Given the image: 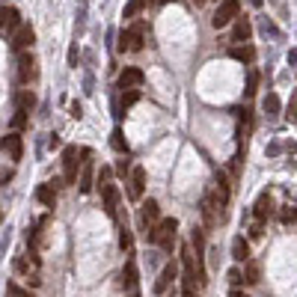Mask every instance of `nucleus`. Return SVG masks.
I'll list each match as a JSON object with an SVG mask.
<instances>
[{
    "label": "nucleus",
    "instance_id": "1",
    "mask_svg": "<svg viewBox=\"0 0 297 297\" xmlns=\"http://www.w3.org/2000/svg\"><path fill=\"white\" fill-rule=\"evenodd\" d=\"M175 229H178L175 217H164L158 226H152V229L146 232V241H149V244H158V247H161V250H166V253H172V244H175Z\"/></svg>",
    "mask_w": 297,
    "mask_h": 297
},
{
    "label": "nucleus",
    "instance_id": "2",
    "mask_svg": "<svg viewBox=\"0 0 297 297\" xmlns=\"http://www.w3.org/2000/svg\"><path fill=\"white\" fill-rule=\"evenodd\" d=\"M146 21H137L131 30H122L119 33V51H143V39H146Z\"/></svg>",
    "mask_w": 297,
    "mask_h": 297
},
{
    "label": "nucleus",
    "instance_id": "3",
    "mask_svg": "<svg viewBox=\"0 0 297 297\" xmlns=\"http://www.w3.org/2000/svg\"><path fill=\"white\" fill-rule=\"evenodd\" d=\"M238 15H241V3H238V0H220V6H217L211 24H214L217 30H223V27H229Z\"/></svg>",
    "mask_w": 297,
    "mask_h": 297
},
{
    "label": "nucleus",
    "instance_id": "4",
    "mask_svg": "<svg viewBox=\"0 0 297 297\" xmlns=\"http://www.w3.org/2000/svg\"><path fill=\"white\" fill-rule=\"evenodd\" d=\"M199 211H202V220H205L208 229H217V226H220V220H223V205L217 202V196H202Z\"/></svg>",
    "mask_w": 297,
    "mask_h": 297
},
{
    "label": "nucleus",
    "instance_id": "5",
    "mask_svg": "<svg viewBox=\"0 0 297 297\" xmlns=\"http://www.w3.org/2000/svg\"><path fill=\"white\" fill-rule=\"evenodd\" d=\"M80 155H83V152H80L77 146H66V149H63V181H66V184H74V181H77V166H80L77 158H80Z\"/></svg>",
    "mask_w": 297,
    "mask_h": 297
},
{
    "label": "nucleus",
    "instance_id": "6",
    "mask_svg": "<svg viewBox=\"0 0 297 297\" xmlns=\"http://www.w3.org/2000/svg\"><path fill=\"white\" fill-rule=\"evenodd\" d=\"M158 223H161V208H158L155 199H146V202L140 205V226L149 232L152 226H158Z\"/></svg>",
    "mask_w": 297,
    "mask_h": 297
},
{
    "label": "nucleus",
    "instance_id": "7",
    "mask_svg": "<svg viewBox=\"0 0 297 297\" xmlns=\"http://www.w3.org/2000/svg\"><path fill=\"white\" fill-rule=\"evenodd\" d=\"M33 77H36V60H33V54L18 51V80H21V83H30Z\"/></svg>",
    "mask_w": 297,
    "mask_h": 297
},
{
    "label": "nucleus",
    "instance_id": "8",
    "mask_svg": "<svg viewBox=\"0 0 297 297\" xmlns=\"http://www.w3.org/2000/svg\"><path fill=\"white\" fill-rule=\"evenodd\" d=\"M33 39H36V33H33V27L30 24H21L15 33H12V51H27L30 45H33Z\"/></svg>",
    "mask_w": 297,
    "mask_h": 297
},
{
    "label": "nucleus",
    "instance_id": "9",
    "mask_svg": "<svg viewBox=\"0 0 297 297\" xmlns=\"http://www.w3.org/2000/svg\"><path fill=\"white\" fill-rule=\"evenodd\" d=\"M143 80H146V74L134 66H128L119 74V86H122V89H137V86H143Z\"/></svg>",
    "mask_w": 297,
    "mask_h": 297
},
{
    "label": "nucleus",
    "instance_id": "10",
    "mask_svg": "<svg viewBox=\"0 0 297 297\" xmlns=\"http://www.w3.org/2000/svg\"><path fill=\"white\" fill-rule=\"evenodd\" d=\"M101 196H104V211H107L110 217H116V202H119V187H116V184H110V181H104V184H101Z\"/></svg>",
    "mask_w": 297,
    "mask_h": 297
},
{
    "label": "nucleus",
    "instance_id": "11",
    "mask_svg": "<svg viewBox=\"0 0 297 297\" xmlns=\"http://www.w3.org/2000/svg\"><path fill=\"white\" fill-rule=\"evenodd\" d=\"M146 190V169L143 166H134L131 169V187H128V196L131 199H140Z\"/></svg>",
    "mask_w": 297,
    "mask_h": 297
},
{
    "label": "nucleus",
    "instance_id": "12",
    "mask_svg": "<svg viewBox=\"0 0 297 297\" xmlns=\"http://www.w3.org/2000/svg\"><path fill=\"white\" fill-rule=\"evenodd\" d=\"M18 27H21V12L15 6L3 3V33H15Z\"/></svg>",
    "mask_w": 297,
    "mask_h": 297
},
{
    "label": "nucleus",
    "instance_id": "13",
    "mask_svg": "<svg viewBox=\"0 0 297 297\" xmlns=\"http://www.w3.org/2000/svg\"><path fill=\"white\" fill-rule=\"evenodd\" d=\"M270 214H273V199H270V193H262V196L256 199V205H253V217L264 223Z\"/></svg>",
    "mask_w": 297,
    "mask_h": 297
},
{
    "label": "nucleus",
    "instance_id": "14",
    "mask_svg": "<svg viewBox=\"0 0 297 297\" xmlns=\"http://www.w3.org/2000/svg\"><path fill=\"white\" fill-rule=\"evenodd\" d=\"M3 152H9V158L12 161H21V152H24V146H21V137L12 131L3 137Z\"/></svg>",
    "mask_w": 297,
    "mask_h": 297
},
{
    "label": "nucleus",
    "instance_id": "15",
    "mask_svg": "<svg viewBox=\"0 0 297 297\" xmlns=\"http://www.w3.org/2000/svg\"><path fill=\"white\" fill-rule=\"evenodd\" d=\"M175 273H178L175 262H169V264L164 267V270H161V276H158V282H155V291H158V294H164L166 288H169V282L175 279Z\"/></svg>",
    "mask_w": 297,
    "mask_h": 297
},
{
    "label": "nucleus",
    "instance_id": "16",
    "mask_svg": "<svg viewBox=\"0 0 297 297\" xmlns=\"http://www.w3.org/2000/svg\"><path fill=\"white\" fill-rule=\"evenodd\" d=\"M250 33H253V24L238 15V18H235V27H232V42H247Z\"/></svg>",
    "mask_w": 297,
    "mask_h": 297
},
{
    "label": "nucleus",
    "instance_id": "17",
    "mask_svg": "<svg viewBox=\"0 0 297 297\" xmlns=\"http://www.w3.org/2000/svg\"><path fill=\"white\" fill-rule=\"evenodd\" d=\"M232 259H235V262H244V264L250 262V244H247L241 235L232 241Z\"/></svg>",
    "mask_w": 297,
    "mask_h": 297
},
{
    "label": "nucleus",
    "instance_id": "18",
    "mask_svg": "<svg viewBox=\"0 0 297 297\" xmlns=\"http://www.w3.org/2000/svg\"><path fill=\"white\" fill-rule=\"evenodd\" d=\"M36 267H39V256H36V250L30 253V256H18V259H15V270H18V273H27V276H30V270L36 273Z\"/></svg>",
    "mask_w": 297,
    "mask_h": 297
},
{
    "label": "nucleus",
    "instance_id": "19",
    "mask_svg": "<svg viewBox=\"0 0 297 297\" xmlns=\"http://www.w3.org/2000/svg\"><path fill=\"white\" fill-rule=\"evenodd\" d=\"M262 110L267 119H276L279 116V98H276V92H267L262 98Z\"/></svg>",
    "mask_w": 297,
    "mask_h": 297
},
{
    "label": "nucleus",
    "instance_id": "20",
    "mask_svg": "<svg viewBox=\"0 0 297 297\" xmlns=\"http://www.w3.org/2000/svg\"><path fill=\"white\" fill-rule=\"evenodd\" d=\"M36 199H39L42 205L54 208V205H57V193H54V184H39V190H36Z\"/></svg>",
    "mask_w": 297,
    "mask_h": 297
},
{
    "label": "nucleus",
    "instance_id": "21",
    "mask_svg": "<svg viewBox=\"0 0 297 297\" xmlns=\"http://www.w3.org/2000/svg\"><path fill=\"white\" fill-rule=\"evenodd\" d=\"M33 104H36V95L30 89H18L15 92V107L18 110H33Z\"/></svg>",
    "mask_w": 297,
    "mask_h": 297
},
{
    "label": "nucleus",
    "instance_id": "22",
    "mask_svg": "<svg viewBox=\"0 0 297 297\" xmlns=\"http://www.w3.org/2000/svg\"><path fill=\"white\" fill-rule=\"evenodd\" d=\"M259 279H262V264H259V262H253V259H250V262H247V267H244V282H250V285H256Z\"/></svg>",
    "mask_w": 297,
    "mask_h": 297
},
{
    "label": "nucleus",
    "instance_id": "23",
    "mask_svg": "<svg viewBox=\"0 0 297 297\" xmlns=\"http://www.w3.org/2000/svg\"><path fill=\"white\" fill-rule=\"evenodd\" d=\"M134 285H137V264L128 259L122 267V288H134Z\"/></svg>",
    "mask_w": 297,
    "mask_h": 297
},
{
    "label": "nucleus",
    "instance_id": "24",
    "mask_svg": "<svg viewBox=\"0 0 297 297\" xmlns=\"http://www.w3.org/2000/svg\"><path fill=\"white\" fill-rule=\"evenodd\" d=\"M229 57L232 60H238V63H253V60H256V51H253L250 45H244V48H232Z\"/></svg>",
    "mask_w": 297,
    "mask_h": 297
},
{
    "label": "nucleus",
    "instance_id": "25",
    "mask_svg": "<svg viewBox=\"0 0 297 297\" xmlns=\"http://www.w3.org/2000/svg\"><path fill=\"white\" fill-rule=\"evenodd\" d=\"M89 190H92V164L86 161L83 172H80V193H89Z\"/></svg>",
    "mask_w": 297,
    "mask_h": 297
},
{
    "label": "nucleus",
    "instance_id": "26",
    "mask_svg": "<svg viewBox=\"0 0 297 297\" xmlns=\"http://www.w3.org/2000/svg\"><path fill=\"white\" fill-rule=\"evenodd\" d=\"M110 146H113L119 155H128V143H125V137H122V131H119V128L110 134Z\"/></svg>",
    "mask_w": 297,
    "mask_h": 297
},
{
    "label": "nucleus",
    "instance_id": "27",
    "mask_svg": "<svg viewBox=\"0 0 297 297\" xmlns=\"http://www.w3.org/2000/svg\"><path fill=\"white\" fill-rule=\"evenodd\" d=\"M143 6H146V0H128V6H125V12H122V18H137Z\"/></svg>",
    "mask_w": 297,
    "mask_h": 297
},
{
    "label": "nucleus",
    "instance_id": "28",
    "mask_svg": "<svg viewBox=\"0 0 297 297\" xmlns=\"http://www.w3.org/2000/svg\"><path fill=\"white\" fill-rule=\"evenodd\" d=\"M27 113H30V110H18V107H15V116H12V128H15V131L27 128Z\"/></svg>",
    "mask_w": 297,
    "mask_h": 297
},
{
    "label": "nucleus",
    "instance_id": "29",
    "mask_svg": "<svg viewBox=\"0 0 297 297\" xmlns=\"http://www.w3.org/2000/svg\"><path fill=\"white\" fill-rule=\"evenodd\" d=\"M279 220H282V223H297V205H282Z\"/></svg>",
    "mask_w": 297,
    "mask_h": 297
},
{
    "label": "nucleus",
    "instance_id": "30",
    "mask_svg": "<svg viewBox=\"0 0 297 297\" xmlns=\"http://www.w3.org/2000/svg\"><path fill=\"white\" fill-rule=\"evenodd\" d=\"M137 101H140V89H125L122 98H119V104H122V107H131V104H137Z\"/></svg>",
    "mask_w": 297,
    "mask_h": 297
},
{
    "label": "nucleus",
    "instance_id": "31",
    "mask_svg": "<svg viewBox=\"0 0 297 297\" xmlns=\"http://www.w3.org/2000/svg\"><path fill=\"white\" fill-rule=\"evenodd\" d=\"M119 247H122L125 253H131V247H134V238H131V232H128V229H122V232H119Z\"/></svg>",
    "mask_w": 297,
    "mask_h": 297
},
{
    "label": "nucleus",
    "instance_id": "32",
    "mask_svg": "<svg viewBox=\"0 0 297 297\" xmlns=\"http://www.w3.org/2000/svg\"><path fill=\"white\" fill-rule=\"evenodd\" d=\"M285 119H288V122L297 119V92H291V101H288V107H285Z\"/></svg>",
    "mask_w": 297,
    "mask_h": 297
},
{
    "label": "nucleus",
    "instance_id": "33",
    "mask_svg": "<svg viewBox=\"0 0 297 297\" xmlns=\"http://www.w3.org/2000/svg\"><path fill=\"white\" fill-rule=\"evenodd\" d=\"M226 279H229L232 285H241V282H244V273H241V267H229Z\"/></svg>",
    "mask_w": 297,
    "mask_h": 297
},
{
    "label": "nucleus",
    "instance_id": "34",
    "mask_svg": "<svg viewBox=\"0 0 297 297\" xmlns=\"http://www.w3.org/2000/svg\"><path fill=\"white\" fill-rule=\"evenodd\" d=\"M256 86H259V74L250 71V80H247V89H244V92H247V95H256Z\"/></svg>",
    "mask_w": 297,
    "mask_h": 297
},
{
    "label": "nucleus",
    "instance_id": "35",
    "mask_svg": "<svg viewBox=\"0 0 297 297\" xmlns=\"http://www.w3.org/2000/svg\"><path fill=\"white\" fill-rule=\"evenodd\" d=\"M6 291H9V297H30V291H21L15 282H9V285H6Z\"/></svg>",
    "mask_w": 297,
    "mask_h": 297
},
{
    "label": "nucleus",
    "instance_id": "36",
    "mask_svg": "<svg viewBox=\"0 0 297 297\" xmlns=\"http://www.w3.org/2000/svg\"><path fill=\"white\" fill-rule=\"evenodd\" d=\"M262 30H264V36H267V33H270V36H279V30H276L267 18H262Z\"/></svg>",
    "mask_w": 297,
    "mask_h": 297
},
{
    "label": "nucleus",
    "instance_id": "37",
    "mask_svg": "<svg viewBox=\"0 0 297 297\" xmlns=\"http://www.w3.org/2000/svg\"><path fill=\"white\" fill-rule=\"evenodd\" d=\"M68 113H71L74 119H80V116H83V107H80V101H74V104L68 107Z\"/></svg>",
    "mask_w": 297,
    "mask_h": 297
},
{
    "label": "nucleus",
    "instance_id": "38",
    "mask_svg": "<svg viewBox=\"0 0 297 297\" xmlns=\"http://www.w3.org/2000/svg\"><path fill=\"white\" fill-rule=\"evenodd\" d=\"M250 238H262V220H256V223L250 226Z\"/></svg>",
    "mask_w": 297,
    "mask_h": 297
},
{
    "label": "nucleus",
    "instance_id": "39",
    "mask_svg": "<svg viewBox=\"0 0 297 297\" xmlns=\"http://www.w3.org/2000/svg\"><path fill=\"white\" fill-rule=\"evenodd\" d=\"M68 66H77V45H71L68 51Z\"/></svg>",
    "mask_w": 297,
    "mask_h": 297
},
{
    "label": "nucleus",
    "instance_id": "40",
    "mask_svg": "<svg viewBox=\"0 0 297 297\" xmlns=\"http://www.w3.org/2000/svg\"><path fill=\"white\" fill-rule=\"evenodd\" d=\"M116 172L125 175V172H128V161H119V164H116Z\"/></svg>",
    "mask_w": 297,
    "mask_h": 297
},
{
    "label": "nucleus",
    "instance_id": "41",
    "mask_svg": "<svg viewBox=\"0 0 297 297\" xmlns=\"http://www.w3.org/2000/svg\"><path fill=\"white\" fill-rule=\"evenodd\" d=\"M288 63H294V66H297V48L291 51V54H288Z\"/></svg>",
    "mask_w": 297,
    "mask_h": 297
},
{
    "label": "nucleus",
    "instance_id": "42",
    "mask_svg": "<svg viewBox=\"0 0 297 297\" xmlns=\"http://www.w3.org/2000/svg\"><path fill=\"white\" fill-rule=\"evenodd\" d=\"M229 297H247V294H244V291H238V288H232V294Z\"/></svg>",
    "mask_w": 297,
    "mask_h": 297
},
{
    "label": "nucleus",
    "instance_id": "43",
    "mask_svg": "<svg viewBox=\"0 0 297 297\" xmlns=\"http://www.w3.org/2000/svg\"><path fill=\"white\" fill-rule=\"evenodd\" d=\"M158 3H164V0H158Z\"/></svg>",
    "mask_w": 297,
    "mask_h": 297
},
{
    "label": "nucleus",
    "instance_id": "44",
    "mask_svg": "<svg viewBox=\"0 0 297 297\" xmlns=\"http://www.w3.org/2000/svg\"><path fill=\"white\" fill-rule=\"evenodd\" d=\"M131 297H137V294H131Z\"/></svg>",
    "mask_w": 297,
    "mask_h": 297
}]
</instances>
